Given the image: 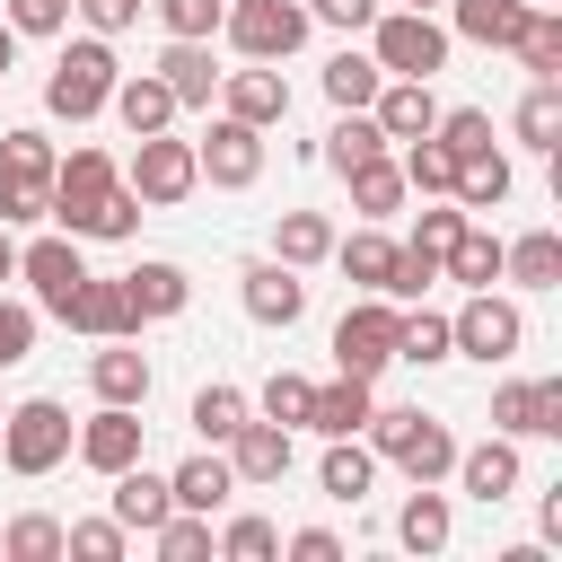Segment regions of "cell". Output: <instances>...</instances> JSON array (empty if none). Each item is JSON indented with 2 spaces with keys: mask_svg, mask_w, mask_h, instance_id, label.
<instances>
[{
  "mask_svg": "<svg viewBox=\"0 0 562 562\" xmlns=\"http://www.w3.org/2000/svg\"><path fill=\"white\" fill-rule=\"evenodd\" d=\"M395 167H404V184H413V193H448V184H457V158H448V140H439V132L404 140V158H395Z\"/></svg>",
  "mask_w": 562,
  "mask_h": 562,
  "instance_id": "cell-41",
  "label": "cell"
},
{
  "mask_svg": "<svg viewBox=\"0 0 562 562\" xmlns=\"http://www.w3.org/2000/svg\"><path fill=\"white\" fill-rule=\"evenodd\" d=\"M369 114H378L386 140H422V132L439 123V97H430V79H386V88L369 97Z\"/></svg>",
  "mask_w": 562,
  "mask_h": 562,
  "instance_id": "cell-19",
  "label": "cell"
},
{
  "mask_svg": "<svg viewBox=\"0 0 562 562\" xmlns=\"http://www.w3.org/2000/svg\"><path fill=\"white\" fill-rule=\"evenodd\" d=\"M158 9V26L167 35H193V44H211L220 35V18H228V0H149Z\"/></svg>",
  "mask_w": 562,
  "mask_h": 562,
  "instance_id": "cell-45",
  "label": "cell"
},
{
  "mask_svg": "<svg viewBox=\"0 0 562 562\" xmlns=\"http://www.w3.org/2000/svg\"><path fill=\"white\" fill-rule=\"evenodd\" d=\"M53 220H61V237H132L140 193L123 184V167L105 149H70V158H53Z\"/></svg>",
  "mask_w": 562,
  "mask_h": 562,
  "instance_id": "cell-1",
  "label": "cell"
},
{
  "mask_svg": "<svg viewBox=\"0 0 562 562\" xmlns=\"http://www.w3.org/2000/svg\"><path fill=\"white\" fill-rule=\"evenodd\" d=\"M360 430H369V448H378V457H395L413 483H448V465H457L448 422H430V413H413V404H386V413L369 404V422H360Z\"/></svg>",
  "mask_w": 562,
  "mask_h": 562,
  "instance_id": "cell-2",
  "label": "cell"
},
{
  "mask_svg": "<svg viewBox=\"0 0 562 562\" xmlns=\"http://www.w3.org/2000/svg\"><path fill=\"white\" fill-rule=\"evenodd\" d=\"M527 9H536V0H448V26L474 35V44H518Z\"/></svg>",
  "mask_w": 562,
  "mask_h": 562,
  "instance_id": "cell-29",
  "label": "cell"
},
{
  "mask_svg": "<svg viewBox=\"0 0 562 562\" xmlns=\"http://www.w3.org/2000/svg\"><path fill=\"white\" fill-rule=\"evenodd\" d=\"M395 536H404V553H448V492H439V483H413Z\"/></svg>",
  "mask_w": 562,
  "mask_h": 562,
  "instance_id": "cell-31",
  "label": "cell"
},
{
  "mask_svg": "<svg viewBox=\"0 0 562 562\" xmlns=\"http://www.w3.org/2000/svg\"><path fill=\"white\" fill-rule=\"evenodd\" d=\"M501 281H518V290H553V281H562V237H553V228L509 237V246H501Z\"/></svg>",
  "mask_w": 562,
  "mask_h": 562,
  "instance_id": "cell-23",
  "label": "cell"
},
{
  "mask_svg": "<svg viewBox=\"0 0 562 562\" xmlns=\"http://www.w3.org/2000/svg\"><path fill=\"white\" fill-rule=\"evenodd\" d=\"M79 18H88L97 35H123V26L140 18V0H79Z\"/></svg>",
  "mask_w": 562,
  "mask_h": 562,
  "instance_id": "cell-54",
  "label": "cell"
},
{
  "mask_svg": "<svg viewBox=\"0 0 562 562\" xmlns=\"http://www.w3.org/2000/svg\"><path fill=\"white\" fill-rule=\"evenodd\" d=\"M307 378L299 369H272V386H263V422H281V430H307Z\"/></svg>",
  "mask_w": 562,
  "mask_h": 562,
  "instance_id": "cell-46",
  "label": "cell"
},
{
  "mask_svg": "<svg viewBox=\"0 0 562 562\" xmlns=\"http://www.w3.org/2000/svg\"><path fill=\"white\" fill-rule=\"evenodd\" d=\"M307 18H325V26H369L378 0H307Z\"/></svg>",
  "mask_w": 562,
  "mask_h": 562,
  "instance_id": "cell-55",
  "label": "cell"
},
{
  "mask_svg": "<svg viewBox=\"0 0 562 562\" xmlns=\"http://www.w3.org/2000/svg\"><path fill=\"white\" fill-rule=\"evenodd\" d=\"M369 378H334V386H316L307 395V430H325V439H351L360 422H369Z\"/></svg>",
  "mask_w": 562,
  "mask_h": 562,
  "instance_id": "cell-25",
  "label": "cell"
},
{
  "mask_svg": "<svg viewBox=\"0 0 562 562\" xmlns=\"http://www.w3.org/2000/svg\"><path fill=\"white\" fill-rule=\"evenodd\" d=\"M228 474H237V483H281V474H290V430L246 413V422L228 430Z\"/></svg>",
  "mask_w": 562,
  "mask_h": 562,
  "instance_id": "cell-15",
  "label": "cell"
},
{
  "mask_svg": "<svg viewBox=\"0 0 562 562\" xmlns=\"http://www.w3.org/2000/svg\"><path fill=\"white\" fill-rule=\"evenodd\" d=\"M290 562H342V544H334L325 527H299V536H290Z\"/></svg>",
  "mask_w": 562,
  "mask_h": 562,
  "instance_id": "cell-56",
  "label": "cell"
},
{
  "mask_svg": "<svg viewBox=\"0 0 562 562\" xmlns=\"http://www.w3.org/2000/svg\"><path fill=\"white\" fill-rule=\"evenodd\" d=\"M61 553H79V562H114V553H123V518H79V527H61Z\"/></svg>",
  "mask_w": 562,
  "mask_h": 562,
  "instance_id": "cell-50",
  "label": "cell"
},
{
  "mask_svg": "<svg viewBox=\"0 0 562 562\" xmlns=\"http://www.w3.org/2000/svg\"><path fill=\"white\" fill-rule=\"evenodd\" d=\"M536 79H562V18L553 9H527V26H518V44H509Z\"/></svg>",
  "mask_w": 562,
  "mask_h": 562,
  "instance_id": "cell-39",
  "label": "cell"
},
{
  "mask_svg": "<svg viewBox=\"0 0 562 562\" xmlns=\"http://www.w3.org/2000/svg\"><path fill=\"white\" fill-rule=\"evenodd\" d=\"M105 483H114V518H123V536H149V527H158V518L176 509V492H167V474H149L140 457H132L123 474H105Z\"/></svg>",
  "mask_w": 562,
  "mask_h": 562,
  "instance_id": "cell-21",
  "label": "cell"
},
{
  "mask_svg": "<svg viewBox=\"0 0 562 562\" xmlns=\"http://www.w3.org/2000/svg\"><path fill=\"white\" fill-rule=\"evenodd\" d=\"M272 255H281L290 272L325 263V255H334V228H325V211H281V228H272Z\"/></svg>",
  "mask_w": 562,
  "mask_h": 562,
  "instance_id": "cell-33",
  "label": "cell"
},
{
  "mask_svg": "<svg viewBox=\"0 0 562 562\" xmlns=\"http://www.w3.org/2000/svg\"><path fill=\"white\" fill-rule=\"evenodd\" d=\"M70 448H79L88 474H123V465L140 457V404H97V413L70 430Z\"/></svg>",
  "mask_w": 562,
  "mask_h": 562,
  "instance_id": "cell-12",
  "label": "cell"
},
{
  "mask_svg": "<svg viewBox=\"0 0 562 562\" xmlns=\"http://www.w3.org/2000/svg\"><path fill=\"white\" fill-rule=\"evenodd\" d=\"M158 79L176 88V105H211V88H220V70H211V44L176 35V44L158 53Z\"/></svg>",
  "mask_w": 562,
  "mask_h": 562,
  "instance_id": "cell-26",
  "label": "cell"
},
{
  "mask_svg": "<svg viewBox=\"0 0 562 562\" xmlns=\"http://www.w3.org/2000/svg\"><path fill=\"white\" fill-rule=\"evenodd\" d=\"M0 281H18V246H9V228H0Z\"/></svg>",
  "mask_w": 562,
  "mask_h": 562,
  "instance_id": "cell-58",
  "label": "cell"
},
{
  "mask_svg": "<svg viewBox=\"0 0 562 562\" xmlns=\"http://www.w3.org/2000/svg\"><path fill=\"white\" fill-rule=\"evenodd\" d=\"M61 18H70V0H9L18 35H61Z\"/></svg>",
  "mask_w": 562,
  "mask_h": 562,
  "instance_id": "cell-52",
  "label": "cell"
},
{
  "mask_svg": "<svg viewBox=\"0 0 562 562\" xmlns=\"http://www.w3.org/2000/svg\"><path fill=\"white\" fill-rule=\"evenodd\" d=\"M316 483H325V501H360V492L378 483V448H360V439H325Z\"/></svg>",
  "mask_w": 562,
  "mask_h": 562,
  "instance_id": "cell-30",
  "label": "cell"
},
{
  "mask_svg": "<svg viewBox=\"0 0 562 562\" xmlns=\"http://www.w3.org/2000/svg\"><path fill=\"white\" fill-rule=\"evenodd\" d=\"M448 474H457V483H465V492H474L483 509H501V501L518 492V448H509V439L492 430L483 448H457V465H448Z\"/></svg>",
  "mask_w": 562,
  "mask_h": 562,
  "instance_id": "cell-18",
  "label": "cell"
},
{
  "mask_svg": "<svg viewBox=\"0 0 562 562\" xmlns=\"http://www.w3.org/2000/svg\"><path fill=\"white\" fill-rule=\"evenodd\" d=\"M404 9H430V0H404Z\"/></svg>",
  "mask_w": 562,
  "mask_h": 562,
  "instance_id": "cell-59",
  "label": "cell"
},
{
  "mask_svg": "<svg viewBox=\"0 0 562 562\" xmlns=\"http://www.w3.org/2000/svg\"><path fill=\"white\" fill-rule=\"evenodd\" d=\"M395 325H404V307H395V299H378V290H369L360 307H342V325H334V369L378 386V369L395 360Z\"/></svg>",
  "mask_w": 562,
  "mask_h": 562,
  "instance_id": "cell-7",
  "label": "cell"
},
{
  "mask_svg": "<svg viewBox=\"0 0 562 562\" xmlns=\"http://www.w3.org/2000/svg\"><path fill=\"white\" fill-rule=\"evenodd\" d=\"M378 149H386V132H378V114H369V105H351V114H342V123L325 132V158H334V176H351V167H369Z\"/></svg>",
  "mask_w": 562,
  "mask_h": 562,
  "instance_id": "cell-34",
  "label": "cell"
},
{
  "mask_svg": "<svg viewBox=\"0 0 562 562\" xmlns=\"http://www.w3.org/2000/svg\"><path fill=\"white\" fill-rule=\"evenodd\" d=\"M220 553H228V562H272V553H281V527H272V518H228V527H220Z\"/></svg>",
  "mask_w": 562,
  "mask_h": 562,
  "instance_id": "cell-48",
  "label": "cell"
},
{
  "mask_svg": "<svg viewBox=\"0 0 562 562\" xmlns=\"http://www.w3.org/2000/svg\"><path fill=\"white\" fill-rule=\"evenodd\" d=\"M193 167L211 176V184H228V193H246L255 176H263V132L255 123H237V114H220L202 140H193Z\"/></svg>",
  "mask_w": 562,
  "mask_h": 562,
  "instance_id": "cell-10",
  "label": "cell"
},
{
  "mask_svg": "<svg viewBox=\"0 0 562 562\" xmlns=\"http://www.w3.org/2000/svg\"><path fill=\"white\" fill-rule=\"evenodd\" d=\"M439 281H465V290H492V281H501V237L465 220V228H457V246L439 255Z\"/></svg>",
  "mask_w": 562,
  "mask_h": 562,
  "instance_id": "cell-27",
  "label": "cell"
},
{
  "mask_svg": "<svg viewBox=\"0 0 562 562\" xmlns=\"http://www.w3.org/2000/svg\"><path fill=\"white\" fill-rule=\"evenodd\" d=\"M0 176H9V184H53V140H44L35 123L0 132Z\"/></svg>",
  "mask_w": 562,
  "mask_h": 562,
  "instance_id": "cell-38",
  "label": "cell"
},
{
  "mask_svg": "<svg viewBox=\"0 0 562 562\" xmlns=\"http://www.w3.org/2000/svg\"><path fill=\"white\" fill-rule=\"evenodd\" d=\"M430 132L448 140V158H474V149H492V114H483V105H457V114H439Z\"/></svg>",
  "mask_w": 562,
  "mask_h": 562,
  "instance_id": "cell-49",
  "label": "cell"
},
{
  "mask_svg": "<svg viewBox=\"0 0 562 562\" xmlns=\"http://www.w3.org/2000/svg\"><path fill=\"white\" fill-rule=\"evenodd\" d=\"M237 422H246V395H237V386H202V395H193V430H202V448H228Z\"/></svg>",
  "mask_w": 562,
  "mask_h": 562,
  "instance_id": "cell-43",
  "label": "cell"
},
{
  "mask_svg": "<svg viewBox=\"0 0 562 562\" xmlns=\"http://www.w3.org/2000/svg\"><path fill=\"white\" fill-rule=\"evenodd\" d=\"M9 61H18V26L0 18V79H9Z\"/></svg>",
  "mask_w": 562,
  "mask_h": 562,
  "instance_id": "cell-57",
  "label": "cell"
},
{
  "mask_svg": "<svg viewBox=\"0 0 562 562\" xmlns=\"http://www.w3.org/2000/svg\"><path fill=\"white\" fill-rule=\"evenodd\" d=\"M527 342V316L509 307V299H492V290H474L457 316H448V351H465V360H509Z\"/></svg>",
  "mask_w": 562,
  "mask_h": 562,
  "instance_id": "cell-9",
  "label": "cell"
},
{
  "mask_svg": "<svg viewBox=\"0 0 562 562\" xmlns=\"http://www.w3.org/2000/svg\"><path fill=\"white\" fill-rule=\"evenodd\" d=\"M114 79H123L114 44H105V35H79V44H70V53L53 61V79H44V105H53L61 123H88V114H105Z\"/></svg>",
  "mask_w": 562,
  "mask_h": 562,
  "instance_id": "cell-3",
  "label": "cell"
},
{
  "mask_svg": "<svg viewBox=\"0 0 562 562\" xmlns=\"http://www.w3.org/2000/svg\"><path fill=\"white\" fill-rule=\"evenodd\" d=\"M123 290H132V316H140V325H149V316H184V299H193L184 263H132Z\"/></svg>",
  "mask_w": 562,
  "mask_h": 562,
  "instance_id": "cell-24",
  "label": "cell"
},
{
  "mask_svg": "<svg viewBox=\"0 0 562 562\" xmlns=\"http://www.w3.org/2000/svg\"><path fill=\"white\" fill-rule=\"evenodd\" d=\"M465 220H474V211H422V228H413V246H422V255H448Z\"/></svg>",
  "mask_w": 562,
  "mask_h": 562,
  "instance_id": "cell-53",
  "label": "cell"
},
{
  "mask_svg": "<svg viewBox=\"0 0 562 562\" xmlns=\"http://www.w3.org/2000/svg\"><path fill=\"white\" fill-rule=\"evenodd\" d=\"M334 263H342L360 290H378V299H386V281H395V237L360 228V237H342V246H334Z\"/></svg>",
  "mask_w": 562,
  "mask_h": 562,
  "instance_id": "cell-35",
  "label": "cell"
},
{
  "mask_svg": "<svg viewBox=\"0 0 562 562\" xmlns=\"http://www.w3.org/2000/svg\"><path fill=\"white\" fill-rule=\"evenodd\" d=\"M492 430L501 439H562V378H509L501 395H492Z\"/></svg>",
  "mask_w": 562,
  "mask_h": 562,
  "instance_id": "cell-11",
  "label": "cell"
},
{
  "mask_svg": "<svg viewBox=\"0 0 562 562\" xmlns=\"http://www.w3.org/2000/svg\"><path fill=\"white\" fill-rule=\"evenodd\" d=\"M378 88H386V70H378L369 53H334V61H325V97H334L342 114H351V105H369Z\"/></svg>",
  "mask_w": 562,
  "mask_h": 562,
  "instance_id": "cell-40",
  "label": "cell"
},
{
  "mask_svg": "<svg viewBox=\"0 0 562 562\" xmlns=\"http://www.w3.org/2000/svg\"><path fill=\"white\" fill-rule=\"evenodd\" d=\"M220 105L237 114V123H255V132H272V123H290V79L281 70H220Z\"/></svg>",
  "mask_w": 562,
  "mask_h": 562,
  "instance_id": "cell-14",
  "label": "cell"
},
{
  "mask_svg": "<svg viewBox=\"0 0 562 562\" xmlns=\"http://www.w3.org/2000/svg\"><path fill=\"white\" fill-rule=\"evenodd\" d=\"M246 316L255 325H299L307 316V281L272 255V263H246Z\"/></svg>",
  "mask_w": 562,
  "mask_h": 562,
  "instance_id": "cell-16",
  "label": "cell"
},
{
  "mask_svg": "<svg viewBox=\"0 0 562 562\" xmlns=\"http://www.w3.org/2000/svg\"><path fill=\"white\" fill-rule=\"evenodd\" d=\"M88 386L97 404H149V360L132 351V334H105V351H88Z\"/></svg>",
  "mask_w": 562,
  "mask_h": 562,
  "instance_id": "cell-17",
  "label": "cell"
},
{
  "mask_svg": "<svg viewBox=\"0 0 562 562\" xmlns=\"http://www.w3.org/2000/svg\"><path fill=\"white\" fill-rule=\"evenodd\" d=\"M369 61L386 70V79H430L439 61H448V26L430 18V9H386V18H369Z\"/></svg>",
  "mask_w": 562,
  "mask_h": 562,
  "instance_id": "cell-4",
  "label": "cell"
},
{
  "mask_svg": "<svg viewBox=\"0 0 562 562\" xmlns=\"http://www.w3.org/2000/svg\"><path fill=\"white\" fill-rule=\"evenodd\" d=\"M518 140L527 149H562V79H536L518 97Z\"/></svg>",
  "mask_w": 562,
  "mask_h": 562,
  "instance_id": "cell-36",
  "label": "cell"
},
{
  "mask_svg": "<svg viewBox=\"0 0 562 562\" xmlns=\"http://www.w3.org/2000/svg\"><path fill=\"white\" fill-rule=\"evenodd\" d=\"M220 26H228V44H237L246 61H290L316 18H307V0H237Z\"/></svg>",
  "mask_w": 562,
  "mask_h": 562,
  "instance_id": "cell-6",
  "label": "cell"
},
{
  "mask_svg": "<svg viewBox=\"0 0 562 562\" xmlns=\"http://www.w3.org/2000/svg\"><path fill=\"white\" fill-rule=\"evenodd\" d=\"M0 457H9V474H53L70 457V413L53 395H26L18 413H0Z\"/></svg>",
  "mask_w": 562,
  "mask_h": 562,
  "instance_id": "cell-5",
  "label": "cell"
},
{
  "mask_svg": "<svg viewBox=\"0 0 562 562\" xmlns=\"http://www.w3.org/2000/svg\"><path fill=\"white\" fill-rule=\"evenodd\" d=\"M35 351V307H18V299H0V369H18Z\"/></svg>",
  "mask_w": 562,
  "mask_h": 562,
  "instance_id": "cell-51",
  "label": "cell"
},
{
  "mask_svg": "<svg viewBox=\"0 0 562 562\" xmlns=\"http://www.w3.org/2000/svg\"><path fill=\"white\" fill-rule=\"evenodd\" d=\"M61 325H79V334H97V342H105V334H140V316H132V290H123V281H97V272L79 281V299L61 307Z\"/></svg>",
  "mask_w": 562,
  "mask_h": 562,
  "instance_id": "cell-20",
  "label": "cell"
},
{
  "mask_svg": "<svg viewBox=\"0 0 562 562\" xmlns=\"http://www.w3.org/2000/svg\"><path fill=\"white\" fill-rule=\"evenodd\" d=\"M18 281H35V307H44V316H61V307L79 299L88 263H79V246H70V237H35V246H18Z\"/></svg>",
  "mask_w": 562,
  "mask_h": 562,
  "instance_id": "cell-13",
  "label": "cell"
},
{
  "mask_svg": "<svg viewBox=\"0 0 562 562\" xmlns=\"http://www.w3.org/2000/svg\"><path fill=\"white\" fill-rule=\"evenodd\" d=\"M149 211H167V202H184L193 184H202V167H193V140H167V132H140V149H132V176H123Z\"/></svg>",
  "mask_w": 562,
  "mask_h": 562,
  "instance_id": "cell-8",
  "label": "cell"
},
{
  "mask_svg": "<svg viewBox=\"0 0 562 562\" xmlns=\"http://www.w3.org/2000/svg\"><path fill=\"white\" fill-rule=\"evenodd\" d=\"M457 211H492V202H509V158L501 149H474V158H457Z\"/></svg>",
  "mask_w": 562,
  "mask_h": 562,
  "instance_id": "cell-32",
  "label": "cell"
},
{
  "mask_svg": "<svg viewBox=\"0 0 562 562\" xmlns=\"http://www.w3.org/2000/svg\"><path fill=\"white\" fill-rule=\"evenodd\" d=\"M0 553H9V562H53V553H61V518H9Z\"/></svg>",
  "mask_w": 562,
  "mask_h": 562,
  "instance_id": "cell-47",
  "label": "cell"
},
{
  "mask_svg": "<svg viewBox=\"0 0 562 562\" xmlns=\"http://www.w3.org/2000/svg\"><path fill=\"white\" fill-rule=\"evenodd\" d=\"M149 544H158L167 562H202V553H211V518H202V509H167V518L149 527Z\"/></svg>",
  "mask_w": 562,
  "mask_h": 562,
  "instance_id": "cell-42",
  "label": "cell"
},
{
  "mask_svg": "<svg viewBox=\"0 0 562 562\" xmlns=\"http://www.w3.org/2000/svg\"><path fill=\"white\" fill-rule=\"evenodd\" d=\"M342 184H351V211H369V220H386V211H395V202H404V167H395V158H386V149H378V158H369V167H351V176H342Z\"/></svg>",
  "mask_w": 562,
  "mask_h": 562,
  "instance_id": "cell-37",
  "label": "cell"
},
{
  "mask_svg": "<svg viewBox=\"0 0 562 562\" xmlns=\"http://www.w3.org/2000/svg\"><path fill=\"white\" fill-rule=\"evenodd\" d=\"M114 114H123V132L140 140V132H167L176 123V88L158 79V70H132V79H114V97H105Z\"/></svg>",
  "mask_w": 562,
  "mask_h": 562,
  "instance_id": "cell-22",
  "label": "cell"
},
{
  "mask_svg": "<svg viewBox=\"0 0 562 562\" xmlns=\"http://www.w3.org/2000/svg\"><path fill=\"white\" fill-rule=\"evenodd\" d=\"M167 492H176V509H202V518H211V509L237 492V474H228V457H211V448H202V457H184V465L167 474Z\"/></svg>",
  "mask_w": 562,
  "mask_h": 562,
  "instance_id": "cell-28",
  "label": "cell"
},
{
  "mask_svg": "<svg viewBox=\"0 0 562 562\" xmlns=\"http://www.w3.org/2000/svg\"><path fill=\"white\" fill-rule=\"evenodd\" d=\"M395 360H413V369H430V360H448V316H404L395 325Z\"/></svg>",
  "mask_w": 562,
  "mask_h": 562,
  "instance_id": "cell-44",
  "label": "cell"
}]
</instances>
